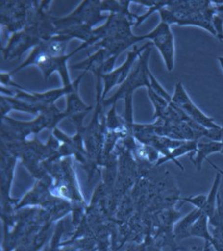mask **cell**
I'll use <instances>...</instances> for the list:
<instances>
[{
    "instance_id": "1",
    "label": "cell",
    "mask_w": 223,
    "mask_h": 251,
    "mask_svg": "<svg viewBox=\"0 0 223 251\" xmlns=\"http://www.w3.org/2000/svg\"><path fill=\"white\" fill-rule=\"evenodd\" d=\"M50 2H36L26 25L14 33L3 48L4 60L20 59L29 49L39 45L56 35L52 17L47 13L48 4Z\"/></svg>"
},
{
    "instance_id": "2",
    "label": "cell",
    "mask_w": 223,
    "mask_h": 251,
    "mask_svg": "<svg viewBox=\"0 0 223 251\" xmlns=\"http://www.w3.org/2000/svg\"><path fill=\"white\" fill-rule=\"evenodd\" d=\"M136 25V15L130 13H109L104 25L93 29L89 45L98 46L107 51L109 58L118 57L132 46L143 41V36H136L131 26Z\"/></svg>"
},
{
    "instance_id": "3",
    "label": "cell",
    "mask_w": 223,
    "mask_h": 251,
    "mask_svg": "<svg viewBox=\"0 0 223 251\" xmlns=\"http://www.w3.org/2000/svg\"><path fill=\"white\" fill-rule=\"evenodd\" d=\"M152 45L148 47L141 56L139 57L137 63H135L133 69L129 74L128 77L118 87L116 93L102 100V107L114 106L117 100L120 99L125 100V120L126 128L128 131L133 130V93L134 91L140 88L145 87L147 90H150L151 80H150V68H149V58L152 52Z\"/></svg>"
},
{
    "instance_id": "4",
    "label": "cell",
    "mask_w": 223,
    "mask_h": 251,
    "mask_svg": "<svg viewBox=\"0 0 223 251\" xmlns=\"http://www.w3.org/2000/svg\"><path fill=\"white\" fill-rule=\"evenodd\" d=\"M88 47H89V44L82 43V45L79 46L77 49H75L74 51L63 56H52V55L43 53L34 48L32 52L27 57L26 60L21 65H19L18 67H16L11 72H9V74L10 75H12L13 74L21 71L22 69L25 68L27 66L36 65L42 73L45 80L48 81L50 76L51 75V74L57 72L60 74L62 77L63 87L70 86L73 81L71 80L70 75L68 72L67 61L71 58L72 56H74V54L80 51L81 50L86 49Z\"/></svg>"
},
{
    "instance_id": "5",
    "label": "cell",
    "mask_w": 223,
    "mask_h": 251,
    "mask_svg": "<svg viewBox=\"0 0 223 251\" xmlns=\"http://www.w3.org/2000/svg\"><path fill=\"white\" fill-rule=\"evenodd\" d=\"M102 1H83L69 15L55 18L52 17L56 34L68 29H93L98 23L107 20L109 14H102Z\"/></svg>"
},
{
    "instance_id": "6",
    "label": "cell",
    "mask_w": 223,
    "mask_h": 251,
    "mask_svg": "<svg viewBox=\"0 0 223 251\" xmlns=\"http://www.w3.org/2000/svg\"><path fill=\"white\" fill-rule=\"evenodd\" d=\"M33 1H2L0 6L1 24L8 33H17L26 25L36 7Z\"/></svg>"
},
{
    "instance_id": "7",
    "label": "cell",
    "mask_w": 223,
    "mask_h": 251,
    "mask_svg": "<svg viewBox=\"0 0 223 251\" xmlns=\"http://www.w3.org/2000/svg\"><path fill=\"white\" fill-rule=\"evenodd\" d=\"M143 39H149L160 52L169 72L175 67V40L170 25L160 22L150 33L143 35Z\"/></svg>"
},
{
    "instance_id": "8",
    "label": "cell",
    "mask_w": 223,
    "mask_h": 251,
    "mask_svg": "<svg viewBox=\"0 0 223 251\" xmlns=\"http://www.w3.org/2000/svg\"><path fill=\"white\" fill-rule=\"evenodd\" d=\"M171 102L182 110L191 120L205 128L213 129L222 127V126L218 125L215 122L214 118L206 116L205 113H203L197 107L195 102L190 98L187 90H185L181 82H178L176 84Z\"/></svg>"
},
{
    "instance_id": "9",
    "label": "cell",
    "mask_w": 223,
    "mask_h": 251,
    "mask_svg": "<svg viewBox=\"0 0 223 251\" xmlns=\"http://www.w3.org/2000/svg\"><path fill=\"white\" fill-rule=\"evenodd\" d=\"M152 45V42H146L145 44L137 47L134 46L133 50L127 53V57L124 63L119 67L115 68L113 71L108 74L102 75L101 79L103 82V91H102V100H105L108 93L116 86H120L124 83V81L128 77L129 74L132 71L135 63H137L141 54L150 46Z\"/></svg>"
},
{
    "instance_id": "10",
    "label": "cell",
    "mask_w": 223,
    "mask_h": 251,
    "mask_svg": "<svg viewBox=\"0 0 223 251\" xmlns=\"http://www.w3.org/2000/svg\"><path fill=\"white\" fill-rule=\"evenodd\" d=\"M109 59L107 51L104 49H99L98 51L89 56L88 59L81 63L72 65L71 69L74 70H83L84 72L101 73L103 75V66Z\"/></svg>"
},
{
    "instance_id": "11",
    "label": "cell",
    "mask_w": 223,
    "mask_h": 251,
    "mask_svg": "<svg viewBox=\"0 0 223 251\" xmlns=\"http://www.w3.org/2000/svg\"><path fill=\"white\" fill-rule=\"evenodd\" d=\"M223 145L222 142H214V141H205V142H199L197 143V150L196 156L191 158L193 164L197 168V171H201L202 165L204 160H207V157L216 152H222Z\"/></svg>"
},
{
    "instance_id": "12",
    "label": "cell",
    "mask_w": 223,
    "mask_h": 251,
    "mask_svg": "<svg viewBox=\"0 0 223 251\" xmlns=\"http://www.w3.org/2000/svg\"><path fill=\"white\" fill-rule=\"evenodd\" d=\"M197 143H198V141H184L179 146L172 149L170 152H168L167 154H165L162 158L158 159L156 165L159 166V165H162L163 163H166V162L171 160V161L175 162L176 164H178V166L183 170V168L179 165V163L177 162V158L182 156L183 154H186V153L197 152Z\"/></svg>"
},
{
    "instance_id": "13",
    "label": "cell",
    "mask_w": 223,
    "mask_h": 251,
    "mask_svg": "<svg viewBox=\"0 0 223 251\" xmlns=\"http://www.w3.org/2000/svg\"><path fill=\"white\" fill-rule=\"evenodd\" d=\"M223 172L221 170H218V172L215 175L214 181L212 184V187L210 189L208 195L206 196V204L203 209V213L208 217V219L213 215L215 210L217 208L218 198L220 196L219 189L221 186V182L223 179Z\"/></svg>"
},
{
    "instance_id": "14",
    "label": "cell",
    "mask_w": 223,
    "mask_h": 251,
    "mask_svg": "<svg viewBox=\"0 0 223 251\" xmlns=\"http://www.w3.org/2000/svg\"><path fill=\"white\" fill-rule=\"evenodd\" d=\"M203 214V211L201 209H195L191 213H189L185 218H183L176 227V233L178 236L185 237L190 235L191 229L195 223L199 219V217Z\"/></svg>"
},
{
    "instance_id": "15",
    "label": "cell",
    "mask_w": 223,
    "mask_h": 251,
    "mask_svg": "<svg viewBox=\"0 0 223 251\" xmlns=\"http://www.w3.org/2000/svg\"><path fill=\"white\" fill-rule=\"evenodd\" d=\"M208 222H209L208 217L203 213L195 223V225H193L190 232V235L202 237L206 241L211 242L213 236H211L208 232Z\"/></svg>"
},
{
    "instance_id": "16",
    "label": "cell",
    "mask_w": 223,
    "mask_h": 251,
    "mask_svg": "<svg viewBox=\"0 0 223 251\" xmlns=\"http://www.w3.org/2000/svg\"><path fill=\"white\" fill-rule=\"evenodd\" d=\"M212 25L215 30L216 36L221 42L223 41V18L217 13L215 14L212 18Z\"/></svg>"
},
{
    "instance_id": "17",
    "label": "cell",
    "mask_w": 223,
    "mask_h": 251,
    "mask_svg": "<svg viewBox=\"0 0 223 251\" xmlns=\"http://www.w3.org/2000/svg\"><path fill=\"white\" fill-rule=\"evenodd\" d=\"M206 198L207 197L205 195H198L197 197H191V198H183L184 201L194 205L198 209H201L203 211L205 204H206Z\"/></svg>"
},
{
    "instance_id": "18",
    "label": "cell",
    "mask_w": 223,
    "mask_h": 251,
    "mask_svg": "<svg viewBox=\"0 0 223 251\" xmlns=\"http://www.w3.org/2000/svg\"><path fill=\"white\" fill-rule=\"evenodd\" d=\"M218 61H219V63H220V65H221V68H222V70H223V56H219V57H218Z\"/></svg>"
},
{
    "instance_id": "19",
    "label": "cell",
    "mask_w": 223,
    "mask_h": 251,
    "mask_svg": "<svg viewBox=\"0 0 223 251\" xmlns=\"http://www.w3.org/2000/svg\"><path fill=\"white\" fill-rule=\"evenodd\" d=\"M222 145H223V149H222V152H221V153L223 154V126H222Z\"/></svg>"
}]
</instances>
